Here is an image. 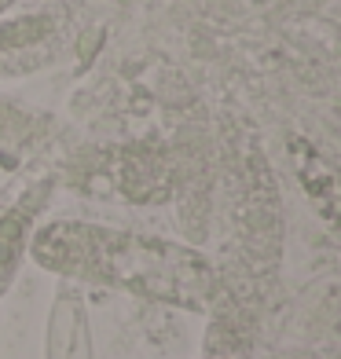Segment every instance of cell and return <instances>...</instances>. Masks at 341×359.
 Wrapping results in <instances>:
<instances>
[{
    "mask_svg": "<svg viewBox=\"0 0 341 359\" xmlns=\"http://www.w3.org/2000/svg\"><path fill=\"white\" fill-rule=\"evenodd\" d=\"M48 34V22L44 19H19L11 26H0V48H22V44H34L37 37Z\"/></svg>",
    "mask_w": 341,
    "mask_h": 359,
    "instance_id": "1",
    "label": "cell"
}]
</instances>
